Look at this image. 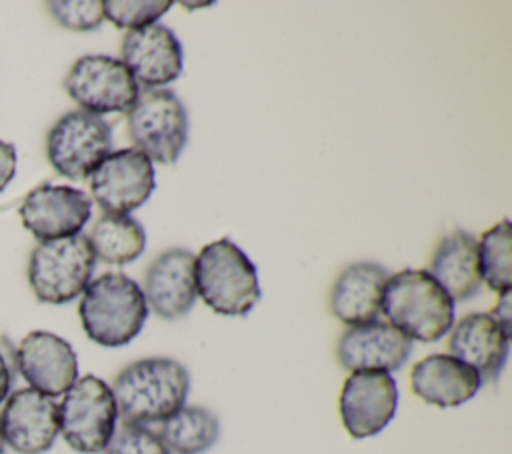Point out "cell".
I'll return each instance as SVG.
<instances>
[{"label": "cell", "mask_w": 512, "mask_h": 454, "mask_svg": "<svg viewBox=\"0 0 512 454\" xmlns=\"http://www.w3.org/2000/svg\"><path fill=\"white\" fill-rule=\"evenodd\" d=\"M172 2L168 0H106L102 2L104 18L116 28H142L154 24Z\"/></svg>", "instance_id": "25"}, {"label": "cell", "mask_w": 512, "mask_h": 454, "mask_svg": "<svg viewBox=\"0 0 512 454\" xmlns=\"http://www.w3.org/2000/svg\"><path fill=\"white\" fill-rule=\"evenodd\" d=\"M104 454H170L158 432L140 424H122L114 430Z\"/></svg>", "instance_id": "26"}, {"label": "cell", "mask_w": 512, "mask_h": 454, "mask_svg": "<svg viewBox=\"0 0 512 454\" xmlns=\"http://www.w3.org/2000/svg\"><path fill=\"white\" fill-rule=\"evenodd\" d=\"M22 226L38 240H52L78 234L90 214L92 200L72 186L40 184L30 190L18 208Z\"/></svg>", "instance_id": "12"}, {"label": "cell", "mask_w": 512, "mask_h": 454, "mask_svg": "<svg viewBox=\"0 0 512 454\" xmlns=\"http://www.w3.org/2000/svg\"><path fill=\"white\" fill-rule=\"evenodd\" d=\"M412 392L428 404L452 408L468 402L482 386L474 368L448 354H430L410 372Z\"/></svg>", "instance_id": "19"}, {"label": "cell", "mask_w": 512, "mask_h": 454, "mask_svg": "<svg viewBox=\"0 0 512 454\" xmlns=\"http://www.w3.org/2000/svg\"><path fill=\"white\" fill-rule=\"evenodd\" d=\"M78 314L92 342L116 348L140 334L148 318V304L138 282L120 272H106L88 282Z\"/></svg>", "instance_id": "3"}, {"label": "cell", "mask_w": 512, "mask_h": 454, "mask_svg": "<svg viewBox=\"0 0 512 454\" xmlns=\"http://www.w3.org/2000/svg\"><path fill=\"white\" fill-rule=\"evenodd\" d=\"M428 274L452 300L474 298L482 286L478 240L464 230H454L442 236L434 250Z\"/></svg>", "instance_id": "21"}, {"label": "cell", "mask_w": 512, "mask_h": 454, "mask_svg": "<svg viewBox=\"0 0 512 454\" xmlns=\"http://www.w3.org/2000/svg\"><path fill=\"white\" fill-rule=\"evenodd\" d=\"M68 96L90 114L128 112L140 96L138 82L126 64L104 54L78 58L66 74Z\"/></svg>", "instance_id": "9"}, {"label": "cell", "mask_w": 512, "mask_h": 454, "mask_svg": "<svg viewBox=\"0 0 512 454\" xmlns=\"http://www.w3.org/2000/svg\"><path fill=\"white\" fill-rule=\"evenodd\" d=\"M480 276L490 290L502 294L512 286V226L510 220L488 228L478 242Z\"/></svg>", "instance_id": "24"}, {"label": "cell", "mask_w": 512, "mask_h": 454, "mask_svg": "<svg viewBox=\"0 0 512 454\" xmlns=\"http://www.w3.org/2000/svg\"><path fill=\"white\" fill-rule=\"evenodd\" d=\"M410 352L412 340L392 324L380 320L348 326L336 346L340 366L350 372L378 370L390 374L406 364Z\"/></svg>", "instance_id": "15"}, {"label": "cell", "mask_w": 512, "mask_h": 454, "mask_svg": "<svg viewBox=\"0 0 512 454\" xmlns=\"http://www.w3.org/2000/svg\"><path fill=\"white\" fill-rule=\"evenodd\" d=\"M398 406L396 380L388 372H352L340 392V418L352 438H368L384 430Z\"/></svg>", "instance_id": "11"}, {"label": "cell", "mask_w": 512, "mask_h": 454, "mask_svg": "<svg viewBox=\"0 0 512 454\" xmlns=\"http://www.w3.org/2000/svg\"><path fill=\"white\" fill-rule=\"evenodd\" d=\"M112 150V128L96 114L72 110L58 118L46 134V158L52 168L70 178L84 180Z\"/></svg>", "instance_id": "8"}, {"label": "cell", "mask_w": 512, "mask_h": 454, "mask_svg": "<svg viewBox=\"0 0 512 454\" xmlns=\"http://www.w3.org/2000/svg\"><path fill=\"white\" fill-rule=\"evenodd\" d=\"M122 58L134 80L152 88L180 76L184 54L176 34L168 26L154 22L124 36Z\"/></svg>", "instance_id": "16"}, {"label": "cell", "mask_w": 512, "mask_h": 454, "mask_svg": "<svg viewBox=\"0 0 512 454\" xmlns=\"http://www.w3.org/2000/svg\"><path fill=\"white\" fill-rule=\"evenodd\" d=\"M450 356L474 368L482 382L496 380L506 364L510 338L490 314H468L452 330Z\"/></svg>", "instance_id": "18"}, {"label": "cell", "mask_w": 512, "mask_h": 454, "mask_svg": "<svg viewBox=\"0 0 512 454\" xmlns=\"http://www.w3.org/2000/svg\"><path fill=\"white\" fill-rule=\"evenodd\" d=\"M146 304L166 320L188 314L196 302L194 256L186 248L162 252L146 270Z\"/></svg>", "instance_id": "17"}, {"label": "cell", "mask_w": 512, "mask_h": 454, "mask_svg": "<svg viewBox=\"0 0 512 454\" xmlns=\"http://www.w3.org/2000/svg\"><path fill=\"white\" fill-rule=\"evenodd\" d=\"M196 294L224 316H246L260 300L258 272L230 238L206 244L194 258Z\"/></svg>", "instance_id": "4"}, {"label": "cell", "mask_w": 512, "mask_h": 454, "mask_svg": "<svg viewBox=\"0 0 512 454\" xmlns=\"http://www.w3.org/2000/svg\"><path fill=\"white\" fill-rule=\"evenodd\" d=\"M90 190L106 214H128L154 190V168L138 148L110 152L90 174Z\"/></svg>", "instance_id": "10"}, {"label": "cell", "mask_w": 512, "mask_h": 454, "mask_svg": "<svg viewBox=\"0 0 512 454\" xmlns=\"http://www.w3.org/2000/svg\"><path fill=\"white\" fill-rule=\"evenodd\" d=\"M96 256L86 236L40 240L28 260V282L40 302L64 304L88 286Z\"/></svg>", "instance_id": "5"}, {"label": "cell", "mask_w": 512, "mask_h": 454, "mask_svg": "<svg viewBox=\"0 0 512 454\" xmlns=\"http://www.w3.org/2000/svg\"><path fill=\"white\" fill-rule=\"evenodd\" d=\"M0 432L4 444L18 454L46 452L58 432V404L32 388L12 392L0 412Z\"/></svg>", "instance_id": "13"}, {"label": "cell", "mask_w": 512, "mask_h": 454, "mask_svg": "<svg viewBox=\"0 0 512 454\" xmlns=\"http://www.w3.org/2000/svg\"><path fill=\"white\" fill-rule=\"evenodd\" d=\"M48 12L60 26L70 30H94L104 20V10L100 0L48 2Z\"/></svg>", "instance_id": "27"}, {"label": "cell", "mask_w": 512, "mask_h": 454, "mask_svg": "<svg viewBox=\"0 0 512 454\" xmlns=\"http://www.w3.org/2000/svg\"><path fill=\"white\" fill-rule=\"evenodd\" d=\"M16 374H18L16 346L10 342L8 336L0 334V404L8 398L14 386Z\"/></svg>", "instance_id": "28"}, {"label": "cell", "mask_w": 512, "mask_h": 454, "mask_svg": "<svg viewBox=\"0 0 512 454\" xmlns=\"http://www.w3.org/2000/svg\"><path fill=\"white\" fill-rule=\"evenodd\" d=\"M188 370L172 358H144L128 364L114 380L116 410L126 424L164 422L186 402Z\"/></svg>", "instance_id": "1"}, {"label": "cell", "mask_w": 512, "mask_h": 454, "mask_svg": "<svg viewBox=\"0 0 512 454\" xmlns=\"http://www.w3.org/2000/svg\"><path fill=\"white\" fill-rule=\"evenodd\" d=\"M16 172V148L0 140V192L8 186Z\"/></svg>", "instance_id": "29"}, {"label": "cell", "mask_w": 512, "mask_h": 454, "mask_svg": "<svg viewBox=\"0 0 512 454\" xmlns=\"http://www.w3.org/2000/svg\"><path fill=\"white\" fill-rule=\"evenodd\" d=\"M16 366L32 390L44 396L64 394L78 378V360L72 346L44 330H34L16 348Z\"/></svg>", "instance_id": "14"}, {"label": "cell", "mask_w": 512, "mask_h": 454, "mask_svg": "<svg viewBox=\"0 0 512 454\" xmlns=\"http://www.w3.org/2000/svg\"><path fill=\"white\" fill-rule=\"evenodd\" d=\"M388 276V270L376 262H356L346 266L330 292L332 314L348 326L376 320Z\"/></svg>", "instance_id": "20"}, {"label": "cell", "mask_w": 512, "mask_h": 454, "mask_svg": "<svg viewBox=\"0 0 512 454\" xmlns=\"http://www.w3.org/2000/svg\"><path fill=\"white\" fill-rule=\"evenodd\" d=\"M88 242L98 260L106 264H128L144 252L146 232L128 214H104L96 220Z\"/></svg>", "instance_id": "22"}, {"label": "cell", "mask_w": 512, "mask_h": 454, "mask_svg": "<svg viewBox=\"0 0 512 454\" xmlns=\"http://www.w3.org/2000/svg\"><path fill=\"white\" fill-rule=\"evenodd\" d=\"M0 454H4V438H2V432H0Z\"/></svg>", "instance_id": "31"}, {"label": "cell", "mask_w": 512, "mask_h": 454, "mask_svg": "<svg viewBox=\"0 0 512 454\" xmlns=\"http://www.w3.org/2000/svg\"><path fill=\"white\" fill-rule=\"evenodd\" d=\"M128 134L150 162H176L188 138V114L182 100L166 88L146 90L128 110Z\"/></svg>", "instance_id": "7"}, {"label": "cell", "mask_w": 512, "mask_h": 454, "mask_svg": "<svg viewBox=\"0 0 512 454\" xmlns=\"http://www.w3.org/2000/svg\"><path fill=\"white\" fill-rule=\"evenodd\" d=\"M380 312L408 340L436 342L454 324V300L428 270H400L388 276Z\"/></svg>", "instance_id": "2"}, {"label": "cell", "mask_w": 512, "mask_h": 454, "mask_svg": "<svg viewBox=\"0 0 512 454\" xmlns=\"http://www.w3.org/2000/svg\"><path fill=\"white\" fill-rule=\"evenodd\" d=\"M496 324L504 330V334L508 338H512V304H510V290L508 292H502L500 294V300L496 302L492 314H490Z\"/></svg>", "instance_id": "30"}, {"label": "cell", "mask_w": 512, "mask_h": 454, "mask_svg": "<svg viewBox=\"0 0 512 454\" xmlns=\"http://www.w3.org/2000/svg\"><path fill=\"white\" fill-rule=\"evenodd\" d=\"M220 434L218 418L202 406H182L160 422V440L168 452L200 454L214 446Z\"/></svg>", "instance_id": "23"}, {"label": "cell", "mask_w": 512, "mask_h": 454, "mask_svg": "<svg viewBox=\"0 0 512 454\" xmlns=\"http://www.w3.org/2000/svg\"><path fill=\"white\" fill-rule=\"evenodd\" d=\"M116 418L112 388L92 374L76 378L58 406L60 432L66 444L82 454L104 452L116 430Z\"/></svg>", "instance_id": "6"}]
</instances>
